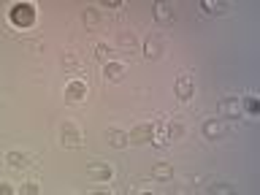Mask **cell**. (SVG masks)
Wrapping results in <instances>:
<instances>
[{
    "label": "cell",
    "mask_w": 260,
    "mask_h": 195,
    "mask_svg": "<svg viewBox=\"0 0 260 195\" xmlns=\"http://www.w3.org/2000/svg\"><path fill=\"white\" fill-rule=\"evenodd\" d=\"M8 19H11L14 27L27 30V27H32V22H36V6L32 3H14L11 11H8Z\"/></svg>",
    "instance_id": "6da1fadb"
},
{
    "label": "cell",
    "mask_w": 260,
    "mask_h": 195,
    "mask_svg": "<svg viewBox=\"0 0 260 195\" xmlns=\"http://www.w3.org/2000/svg\"><path fill=\"white\" fill-rule=\"evenodd\" d=\"M154 127L152 122H141L133 130H127V144H152L154 141Z\"/></svg>",
    "instance_id": "7a4b0ae2"
},
{
    "label": "cell",
    "mask_w": 260,
    "mask_h": 195,
    "mask_svg": "<svg viewBox=\"0 0 260 195\" xmlns=\"http://www.w3.org/2000/svg\"><path fill=\"white\" fill-rule=\"evenodd\" d=\"M87 176L92 179V182H109L114 176V168L109 162H92V166H87Z\"/></svg>",
    "instance_id": "3957f363"
},
{
    "label": "cell",
    "mask_w": 260,
    "mask_h": 195,
    "mask_svg": "<svg viewBox=\"0 0 260 195\" xmlns=\"http://www.w3.org/2000/svg\"><path fill=\"white\" fill-rule=\"evenodd\" d=\"M65 95H68L71 101H84V98H87V81L71 79L68 84H65Z\"/></svg>",
    "instance_id": "277c9868"
},
{
    "label": "cell",
    "mask_w": 260,
    "mask_h": 195,
    "mask_svg": "<svg viewBox=\"0 0 260 195\" xmlns=\"http://www.w3.org/2000/svg\"><path fill=\"white\" fill-rule=\"evenodd\" d=\"M174 16H176V11H174V6H171V3H166V0L154 3V19H157V22L171 24V22H174Z\"/></svg>",
    "instance_id": "5b68a950"
},
{
    "label": "cell",
    "mask_w": 260,
    "mask_h": 195,
    "mask_svg": "<svg viewBox=\"0 0 260 195\" xmlns=\"http://www.w3.org/2000/svg\"><path fill=\"white\" fill-rule=\"evenodd\" d=\"M176 95L182 98V101H190V98L195 95V81H192V76H179V81H176Z\"/></svg>",
    "instance_id": "8992f818"
},
{
    "label": "cell",
    "mask_w": 260,
    "mask_h": 195,
    "mask_svg": "<svg viewBox=\"0 0 260 195\" xmlns=\"http://www.w3.org/2000/svg\"><path fill=\"white\" fill-rule=\"evenodd\" d=\"M62 144L65 146H79L81 144V133H79V127L73 125V122H65L62 125Z\"/></svg>",
    "instance_id": "52a82bcc"
},
{
    "label": "cell",
    "mask_w": 260,
    "mask_h": 195,
    "mask_svg": "<svg viewBox=\"0 0 260 195\" xmlns=\"http://www.w3.org/2000/svg\"><path fill=\"white\" fill-rule=\"evenodd\" d=\"M203 136L211 138V141H214V138H222L225 136V125L217 122V119H206L203 122Z\"/></svg>",
    "instance_id": "ba28073f"
},
{
    "label": "cell",
    "mask_w": 260,
    "mask_h": 195,
    "mask_svg": "<svg viewBox=\"0 0 260 195\" xmlns=\"http://www.w3.org/2000/svg\"><path fill=\"white\" fill-rule=\"evenodd\" d=\"M122 73H125V62H119V60L103 62V76L106 79H122Z\"/></svg>",
    "instance_id": "9c48e42d"
},
{
    "label": "cell",
    "mask_w": 260,
    "mask_h": 195,
    "mask_svg": "<svg viewBox=\"0 0 260 195\" xmlns=\"http://www.w3.org/2000/svg\"><path fill=\"white\" fill-rule=\"evenodd\" d=\"M171 176H174V166H171V162H157V166H152V179L168 182Z\"/></svg>",
    "instance_id": "30bf717a"
},
{
    "label": "cell",
    "mask_w": 260,
    "mask_h": 195,
    "mask_svg": "<svg viewBox=\"0 0 260 195\" xmlns=\"http://www.w3.org/2000/svg\"><path fill=\"white\" fill-rule=\"evenodd\" d=\"M222 114L231 117V119H239L241 117V103L236 101V98H225L222 101Z\"/></svg>",
    "instance_id": "8fae6325"
},
{
    "label": "cell",
    "mask_w": 260,
    "mask_h": 195,
    "mask_svg": "<svg viewBox=\"0 0 260 195\" xmlns=\"http://www.w3.org/2000/svg\"><path fill=\"white\" fill-rule=\"evenodd\" d=\"M160 52H162L160 38H157V36H149V38H146V44H144V54L152 60V57H160Z\"/></svg>",
    "instance_id": "7c38bea8"
},
{
    "label": "cell",
    "mask_w": 260,
    "mask_h": 195,
    "mask_svg": "<svg viewBox=\"0 0 260 195\" xmlns=\"http://www.w3.org/2000/svg\"><path fill=\"white\" fill-rule=\"evenodd\" d=\"M209 195H239V190L228 182H217V184L209 187Z\"/></svg>",
    "instance_id": "4fadbf2b"
},
{
    "label": "cell",
    "mask_w": 260,
    "mask_h": 195,
    "mask_svg": "<svg viewBox=\"0 0 260 195\" xmlns=\"http://www.w3.org/2000/svg\"><path fill=\"white\" fill-rule=\"evenodd\" d=\"M162 133H166V138H168V141H174V138H182V133H184V125H182L179 119H176V122H168Z\"/></svg>",
    "instance_id": "5bb4252c"
},
{
    "label": "cell",
    "mask_w": 260,
    "mask_h": 195,
    "mask_svg": "<svg viewBox=\"0 0 260 195\" xmlns=\"http://www.w3.org/2000/svg\"><path fill=\"white\" fill-rule=\"evenodd\" d=\"M8 166L11 168H27L30 160H27V154H22V152H8Z\"/></svg>",
    "instance_id": "9a60e30c"
},
{
    "label": "cell",
    "mask_w": 260,
    "mask_h": 195,
    "mask_svg": "<svg viewBox=\"0 0 260 195\" xmlns=\"http://www.w3.org/2000/svg\"><path fill=\"white\" fill-rule=\"evenodd\" d=\"M201 8H203V11H209V14H228V11H231V6H228V3H211V0H203Z\"/></svg>",
    "instance_id": "2e32d148"
},
{
    "label": "cell",
    "mask_w": 260,
    "mask_h": 195,
    "mask_svg": "<svg viewBox=\"0 0 260 195\" xmlns=\"http://www.w3.org/2000/svg\"><path fill=\"white\" fill-rule=\"evenodd\" d=\"M241 109L247 114H252V117H257V114H260V101L255 95H247V98H244V103H241Z\"/></svg>",
    "instance_id": "e0dca14e"
},
{
    "label": "cell",
    "mask_w": 260,
    "mask_h": 195,
    "mask_svg": "<svg viewBox=\"0 0 260 195\" xmlns=\"http://www.w3.org/2000/svg\"><path fill=\"white\" fill-rule=\"evenodd\" d=\"M109 141H111L114 146H127V133H125V130H117V127H114V130H109Z\"/></svg>",
    "instance_id": "ac0fdd59"
},
{
    "label": "cell",
    "mask_w": 260,
    "mask_h": 195,
    "mask_svg": "<svg viewBox=\"0 0 260 195\" xmlns=\"http://www.w3.org/2000/svg\"><path fill=\"white\" fill-rule=\"evenodd\" d=\"M81 16H84V22L89 24V27H95V24L101 22V16H98V11H95V8H87V11L81 14Z\"/></svg>",
    "instance_id": "d6986e66"
},
{
    "label": "cell",
    "mask_w": 260,
    "mask_h": 195,
    "mask_svg": "<svg viewBox=\"0 0 260 195\" xmlns=\"http://www.w3.org/2000/svg\"><path fill=\"white\" fill-rule=\"evenodd\" d=\"M19 195H38V184H22Z\"/></svg>",
    "instance_id": "ffe728a7"
},
{
    "label": "cell",
    "mask_w": 260,
    "mask_h": 195,
    "mask_svg": "<svg viewBox=\"0 0 260 195\" xmlns=\"http://www.w3.org/2000/svg\"><path fill=\"white\" fill-rule=\"evenodd\" d=\"M119 41H122V46H133L136 44V36H133V32H130V36H127V32H122Z\"/></svg>",
    "instance_id": "44dd1931"
},
{
    "label": "cell",
    "mask_w": 260,
    "mask_h": 195,
    "mask_svg": "<svg viewBox=\"0 0 260 195\" xmlns=\"http://www.w3.org/2000/svg\"><path fill=\"white\" fill-rule=\"evenodd\" d=\"M0 195H14V187L8 182H0Z\"/></svg>",
    "instance_id": "7402d4cb"
},
{
    "label": "cell",
    "mask_w": 260,
    "mask_h": 195,
    "mask_svg": "<svg viewBox=\"0 0 260 195\" xmlns=\"http://www.w3.org/2000/svg\"><path fill=\"white\" fill-rule=\"evenodd\" d=\"M95 54H98V57H101V60H103V57H106V54H109V49H106V46L101 44V46H98V49H95Z\"/></svg>",
    "instance_id": "603a6c76"
},
{
    "label": "cell",
    "mask_w": 260,
    "mask_h": 195,
    "mask_svg": "<svg viewBox=\"0 0 260 195\" xmlns=\"http://www.w3.org/2000/svg\"><path fill=\"white\" fill-rule=\"evenodd\" d=\"M103 6H109V8H119L122 3H119V0H106V3Z\"/></svg>",
    "instance_id": "cb8c5ba5"
},
{
    "label": "cell",
    "mask_w": 260,
    "mask_h": 195,
    "mask_svg": "<svg viewBox=\"0 0 260 195\" xmlns=\"http://www.w3.org/2000/svg\"><path fill=\"white\" fill-rule=\"evenodd\" d=\"M92 195H111L109 190H98V192H92Z\"/></svg>",
    "instance_id": "d4e9b609"
},
{
    "label": "cell",
    "mask_w": 260,
    "mask_h": 195,
    "mask_svg": "<svg viewBox=\"0 0 260 195\" xmlns=\"http://www.w3.org/2000/svg\"><path fill=\"white\" fill-rule=\"evenodd\" d=\"M138 195H154V192H138Z\"/></svg>",
    "instance_id": "484cf974"
}]
</instances>
